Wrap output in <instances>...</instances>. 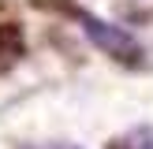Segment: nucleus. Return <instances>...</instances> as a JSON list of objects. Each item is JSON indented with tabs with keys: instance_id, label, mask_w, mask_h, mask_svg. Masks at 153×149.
Segmentation results:
<instances>
[{
	"instance_id": "1",
	"label": "nucleus",
	"mask_w": 153,
	"mask_h": 149,
	"mask_svg": "<svg viewBox=\"0 0 153 149\" xmlns=\"http://www.w3.org/2000/svg\"><path fill=\"white\" fill-rule=\"evenodd\" d=\"M79 22H82V30H86V37L94 41V49H101L105 56H112L116 63H127V67L142 63V45H138V37H134L131 30L116 26V22H108V19H97V15H90V11H79Z\"/></svg>"
},
{
	"instance_id": "2",
	"label": "nucleus",
	"mask_w": 153,
	"mask_h": 149,
	"mask_svg": "<svg viewBox=\"0 0 153 149\" xmlns=\"http://www.w3.org/2000/svg\"><path fill=\"white\" fill-rule=\"evenodd\" d=\"M108 149H153V127H131L120 138H112Z\"/></svg>"
},
{
	"instance_id": "3",
	"label": "nucleus",
	"mask_w": 153,
	"mask_h": 149,
	"mask_svg": "<svg viewBox=\"0 0 153 149\" xmlns=\"http://www.w3.org/2000/svg\"><path fill=\"white\" fill-rule=\"evenodd\" d=\"M15 149H82L75 142H15Z\"/></svg>"
}]
</instances>
